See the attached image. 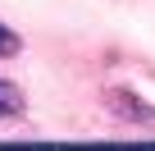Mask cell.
Returning <instances> with one entry per match:
<instances>
[{
  "instance_id": "6da1fadb",
  "label": "cell",
  "mask_w": 155,
  "mask_h": 151,
  "mask_svg": "<svg viewBox=\"0 0 155 151\" xmlns=\"http://www.w3.org/2000/svg\"><path fill=\"white\" fill-rule=\"evenodd\" d=\"M18 115H23V92L9 78H0V119H18Z\"/></svg>"
},
{
  "instance_id": "7a4b0ae2",
  "label": "cell",
  "mask_w": 155,
  "mask_h": 151,
  "mask_svg": "<svg viewBox=\"0 0 155 151\" xmlns=\"http://www.w3.org/2000/svg\"><path fill=\"white\" fill-rule=\"evenodd\" d=\"M23 50V37L14 32V28H5V23H0V60H14Z\"/></svg>"
}]
</instances>
